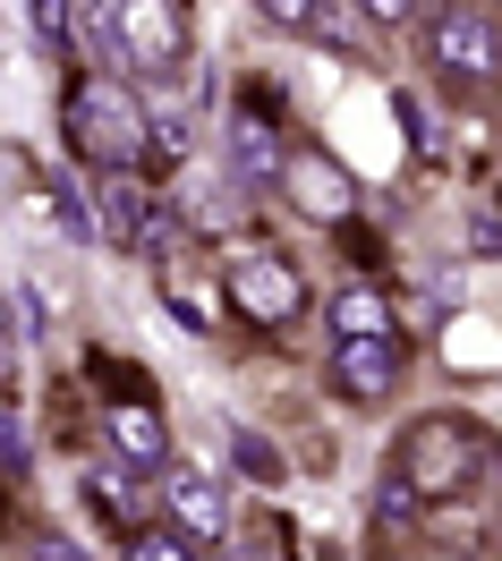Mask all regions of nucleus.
<instances>
[{"mask_svg":"<svg viewBox=\"0 0 502 561\" xmlns=\"http://www.w3.org/2000/svg\"><path fill=\"white\" fill-rule=\"evenodd\" d=\"M119 60L171 85L187 69V0H119Z\"/></svg>","mask_w":502,"mask_h":561,"instance_id":"nucleus-7","label":"nucleus"},{"mask_svg":"<svg viewBox=\"0 0 502 561\" xmlns=\"http://www.w3.org/2000/svg\"><path fill=\"white\" fill-rule=\"evenodd\" d=\"M418 43H426L434 69L460 77V85H494L502 77V35L486 18V0H426L418 9Z\"/></svg>","mask_w":502,"mask_h":561,"instance_id":"nucleus-3","label":"nucleus"},{"mask_svg":"<svg viewBox=\"0 0 502 561\" xmlns=\"http://www.w3.org/2000/svg\"><path fill=\"white\" fill-rule=\"evenodd\" d=\"M350 9H358L366 26H392V35H400V26H418V9H426V0H350Z\"/></svg>","mask_w":502,"mask_h":561,"instance_id":"nucleus-21","label":"nucleus"},{"mask_svg":"<svg viewBox=\"0 0 502 561\" xmlns=\"http://www.w3.org/2000/svg\"><path fill=\"white\" fill-rule=\"evenodd\" d=\"M323 323H332V332H392V298H384V289H375V280H350V289H332V298H323Z\"/></svg>","mask_w":502,"mask_h":561,"instance_id":"nucleus-12","label":"nucleus"},{"mask_svg":"<svg viewBox=\"0 0 502 561\" xmlns=\"http://www.w3.org/2000/svg\"><path fill=\"white\" fill-rule=\"evenodd\" d=\"M153 502H162V519L187 536V553H230V485H221L214 468L162 459V468H153Z\"/></svg>","mask_w":502,"mask_h":561,"instance_id":"nucleus-5","label":"nucleus"},{"mask_svg":"<svg viewBox=\"0 0 502 561\" xmlns=\"http://www.w3.org/2000/svg\"><path fill=\"white\" fill-rule=\"evenodd\" d=\"M94 239H111V247H128L137 255V239H145V213H153V187H145L137 171H94Z\"/></svg>","mask_w":502,"mask_h":561,"instance_id":"nucleus-10","label":"nucleus"},{"mask_svg":"<svg viewBox=\"0 0 502 561\" xmlns=\"http://www.w3.org/2000/svg\"><path fill=\"white\" fill-rule=\"evenodd\" d=\"M230 451H239V468H248L255 485H282L289 468H282V451L264 443V434H248V425H230Z\"/></svg>","mask_w":502,"mask_h":561,"instance_id":"nucleus-17","label":"nucleus"},{"mask_svg":"<svg viewBox=\"0 0 502 561\" xmlns=\"http://www.w3.org/2000/svg\"><path fill=\"white\" fill-rule=\"evenodd\" d=\"M323 375H332V391L350 400V409H384L400 391V375H409V341L392 332H332V350H323Z\"/></svg>","mask_w":502,"mask_h":561,"instance_id":"nucleus-6","label":"nucleus"},{"mask_svg":"<svg viewBox=\"0 0 502 561\" xmlns=\"http://www.w3.org/2000/svg\"><path fill=\"white\" fill-rule=\"evenodd\" d=\"M221 298H230L255 332H289V323L307 316V280H298V264H289L282 247H230Z\"/></svg>","mask_w":502,"mask_h":561,"instance_id":"nucleus-4","label":"nucleus"},{"mask_svg":"<svg viewBox=\"0 0 502 561\" xmlns=\"http://www.w3.org/2000/svg\"><path fill=\"white\" fill-rule=\"evenodd\" d=\"M162 307H171L187 332H205V323H214V298H205L196 280H180V273H162Z\"/></svg>","mask_w":502,"mask_h":561,"instance_id":"nucleus-18","label":"nucleus"},{"mask_svg":"<svg viewBox=\"0 0 502 561\" xmlns=\"http://www.w3.org/2000/svg\"><path fill=\"white\" fill-rule=\"evenodd\" d=\"M273 187H289V205L307 213V221H341V213L358 205L350 171H341V162H323V153H282V179H273Z\"/></svg>","mask_w":502,"mask_h":561,"instance_id":"nucleus-9","label":"nucleus"},{"mask_svg":"<svg viewBox=\"0 0 502 561\" xmlns=\"http://www.w3.org/2000/svg\"><path fill=\"white\" fill-rule=\"evenodd\" d=\"M35 35L52 51H69V0H35Z\"/></svg>","mask_w":502,"mask_h":561,"instance_id":"nucleus-24","label":"nucleus"},{"mask_svg":"<svg viewBox=\"0 0 502 561\" xmlns=\"http://www.w3.org/2000/svg\"><path fill=\"white\" fill-rule=\"evenodd\" d=\"M69 153L94 171H137L145 162V94L119 85V69H85L69 77V103H60Z\"/></svg>","mask_w":502,"mask_h":561,"instance_id":"nucleus-1","label":"nucleus"},{"mask_svg":"<svg viewBox=\"0 0 502 561\" xmlns=\"http://www.w3.org/2000/svg\"><path fill=\"white\" fill-rule=\"evenodd\" d=\"M103 434L119 451V468H162L171 459V425H162L153 400H103Z\"/></svg>","mask_w":502,"mask_h":561,"instance_id":"nucleus-11","label":"nucleus"},{"mask_svg":"<svg viewBox=\"0 0 502 561\" xmlns=\"http://www.w3.org/2000/svg\"><path fill=\"white\" fill-rule=\"evenodd\" d=\"M255 18H273L282 35H341V0H255Z\"/></svg>","mask_w":502,"mask_h":561,"instance_id":"nucleus-14","label":"nucleus"},{"mask_svg":"<svg viewBox=\"0 0 502 561\" xmlns=\"http://www.w3.org/2000/svg\"><path fill=\"white\" fill-rule=\"evenodd\" d=\"M477 468H486V434L460 417H418L400 434L392 451V477L418 493V511H443V502H460L477 485Z\"/></svg>","mask_w":502,"mask_h":561,"instance_id":"nucleus-2","label":"nucleus"},{"mask_svg":"<svg viewBox=\"0 0 502 561\" xmlns=\"http://www.w3.org/2000/svg\"><path fill=\"white\" fill-rule=\"evenodd\" d=\"M43 213H52L69 239H94V196H85V179H77V171H52V187H43Z\"/></svg>","mask_w":502,"mask_h":561,"instance_id":"nucleus-15","label":"nucleus"},{"mask_svg":"<svg viewBox=\"0 0 502 561\" xmlns=\"http://www.w3.org/2000/svg\"><path fill=\"white\" fill-rule=\"evenodd\" d=\"M69 43L94 69H111L119 60V0H69Z\"/></svg>","mask_w":502,"mask_h":561,"instance_id":"nucleus-13","label":"nucleus"},{"mask_svg":"<svg viewBox=\"0 0 502 561\" xmlns=\"http://www.w3.org/2000/svg\"><path fill=\"white\" fill-rule=\"evenodd\" d=\"M392 111H400V119H409V145H418V153H426V162H434V153H443V137H434V111L418 103V94H392Z\"/></svg>","mask_w":502,"mask_h":561,"instance_id":"nucleus-20","label":"nucleus"},{"mask_svg":"<svg viewBox=\"0 0 502 561\" xmlns=\"http://www.w3.org/2000/svg\"><path fill=\"white\" fill-rule=\"evenodd\" d=\"M221 153H230V179H239V187H273V179H282V128L255 103H239L221 119Z\"/></svg>","mask_w":502,"mask_h":561,"instance_id":"nucleus-8","label":"nucleus"},{"mask_svg":"<svg viewBox=\"0 0 502 561\" xmlns=\"http://www.w3.org/2000/svg\"><path fill=\"white\" fill-rule=\"evenodd\" d=\"M0 468H26V425L9 409V391H0Z\"/></svg>","mask_w":502,"mask_h":561,"instance_id":"nucleus-23","label":"nucleus"},{"mask_svg":"<svg viewBox=\"0 0 502 561\" xmlns=\"http://www.w3.org/2000/svg\"><path fill=\"white\" fill-rule=\"evenodd\" d=\"M85 493L103 502L111 519H128V527L145 519V485H137V477H111V468H94V477H85Z\"/></svg>","mask_w":502,"mask_h":561,"instance_id":"nucleus-16","label":"nucleus"},{"mask_svg":"<svg viewBox=\"0 0 502 561\" xmlns=\"http://www.w3.org/2000/svg\"><path fill=\"white\" fill-rule=\"evenodd\" d=\"M375 519H384V527H400V519H418V493L400 485V477H384V493H375Z\"/></svg>","mask_w":502,"mask_h":561,"instance_id":"nucleus-22","label":"nucleus"},{"mask_svg":"<svg viewBox=\"0 0 502 561\" xmlns=\"http://www.w3.org/2000/svg\"><path fill=\"white\" fill-rule=\"evenodd\" d=\"M119 553H137V561H187V536H180V527H145L137 519V536H119Z\"/></svg>","mask_w":502,"mask_h":561,"instance_id":"nucleus-19","label":"nucleus"}]
</instances>
